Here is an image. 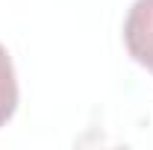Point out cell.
Here are the masks:
<instances>
[{"label":"cell","mask_w":153,"mask_h":150,"mask_svg":"<svg viewBox=\"0 0 153 150\" xmlns=\"http://www.w3.org/2000/svg\"><path fill=\"white\" fill-rule=\"evenodd\" d=\"M127 53L153 74V0H135L124 21Z\"/></svg>","instance_id":"obj_1"},{"label":"cell","mask_w":153,"mask_h":150,"mask_svg":"<svg viewBox=\"0 0 153 150\" xmlns=\"http://www.w3.org/2000/svg\"><path fill=\"white\" fill-rule=\"evenodd\" d=\"M18 109V79H15V65L6 53V47L0 44V127H6V121Z\"/></svg>","instance_id":"obj_2"}]
</instances>
